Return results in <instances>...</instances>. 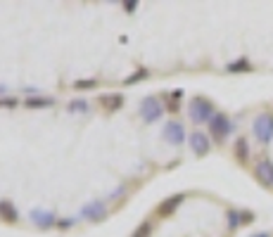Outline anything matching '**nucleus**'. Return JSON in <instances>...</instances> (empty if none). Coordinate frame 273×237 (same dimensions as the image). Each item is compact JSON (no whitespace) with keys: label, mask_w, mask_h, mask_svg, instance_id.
Masks as SVG:
<instances>
[{"label":"nucleus","mask_w":273,"mask_h":237,"mask_svg":"<svg viewBox=\"0 0 273 237\" xmlns=\"http://www.w3.org/2000/svg\"><path fill=\"white\" fill-rule=\"evenodd\" d=\"M188 117L192 118V123H209L214 114V105L205 100V97H192L190 105H188Z\"/></svg>","instance_id":"f257e3e1"},{"label":"nucleus","mask_w":273,"mask_h":237,"mask_svg":"<svg viewBox=\"0 0 273 237\" xmlns=\"http://www.w3.org/2000/svg\"><path fill=\"white\" fill-rule=\"evenodd\" d=\"M252 131L257 135L259 143H271L273 138V117L271 114H259L252 123Z\"/></svg>","instance_id":"f03ea898"},{"label":"nucleus","mask_w":273,"mask_h":237,"mask_svg":"<svg viewBox=\"0 0 273 237\" xmlns=\"http://www.w3.org/2000/svg\"><path fill=\"white\" fill-rule=\"evenodd\" d=\"M231 121H228V117H223V114H216V117L209 121V133H212V138L214 140H226L228 138V133H231Z\"/></svg>","instance_id":"7ed1b4c3"},{"label":"nucleus","mask_w":273,"mask_h":237,"mask_svg":"<svg viewBox=\"0 0 273 237\" xmlns=\"http://www.w3.org/2000/svg\"><path fill=\"white\" fill-rule=\"evenodd\" d=\"M162 114H164V105H159V100H157V97H148V100H143V105H140V117L145 118L148 123L157 121V118H162Z\"/></svg>","instance_id":"20e7f679"},{"label":"nucleus","mask_w":273,"mask_h":237,"mask_svg":"<svg viewBox=\"0 0 273 237\" xmlns=\"http://www.w3.org/2000/svg\"><path fill=\"white\" fill-rule=\"evenodd\" d=\"M164 138H166V143H171V145H181V143L185 140V128H183L178 121H169V123L164 126Z\"/></svg>","instance_id":"39448f33"},{"label":"nucleus","mask_w":273,"mask_h":237,"mask_svg":"<svg viewBox=\"0 0 273 237\" xmlns=\"http://www.w3.org/2000/svg\"><path fill=\"white\" fill-rule=\"evenodd\" d=\"M190 147H192V152H195L197 157H205L207 152H209V138H207L205 133L195 131L190 135Z\"/></svg>","instance_id":"423d86ee"},{"label":"nucleus","mask_w":273,"mask_h":237,"mask_svg":"<svg viewBox=\"0 0 273 237\" xmlns=\"http://www.w3.org/2000/svg\"><path fill=\"white\" fill-rule=\"evenodd\" d=\"M257 178L264 185H273V161L271 159H261L257 164Z\"/></svg>","instance_id":"0eeeda50"},{"label":"nucleus","mask_w":273,"mask_h":237,"mask_svg":"<svg viewBox=\"0 0 273 237\" xmlns=\"http://www.w3.org/2000/svg\"><path fill=\"white\" fill-rule=\"evenodd\" d=\"M81 213L86 218H91V221H102L107 209H105V202H93V204H86Z\"/></svg>","instance_id":"6e6552de"},{"label":"nucleus","mask_w":273,"mask_h":237,"mask_svg":"<svg viewBox=\"0 0 273 237\" xmlns=\"http://www.w3.org/2000/svg\"><path fill=\"white\" fill-rule=\"evenodd\" d=\"M31 221H33L36 225H41V228H48V225L55 223V216H53V211L33 209V211H31Z\"/></svg>","instance_id":"1a4fd4ad"},{"label":"nucleus","mask_w":273,"mask_h":237,"mask_svg":"<svg viewBox=\"0 0 273 237\" xmlns=\"http://www.w3.org/2000/svg\"><path fill=\"white\" fill-rule=\"evenodd\" d=\"M181 202H183V195H174L171 199H166V202H162V204L157 207V213H159V216H171Z\"/></svg>","instance_id":"9d476101"},{"label":"nucleus","mask_w":273,"mask_h":237,"mask_svg":"<svg viewBox=\"0 0 273 237\" xmlns=\"http://www.w3.org/2000/svg\"><path fill=\"white\" fill-rule=\"evenodd\" d=\"M0 218L5 221H17V209L10 199H0Z\"/></svg>","instance_id":"9b49d317"},{"label":"nucleus","mask_w":273,"mask_h":237,"mask_svg":"<svg viewBox=\"0 0 273 237\" xmlns=\"http://www.w3.org/2000/svg\"><path fill=\"white\" fill-rule=\"evenodd\" d=\"M235 157L240 164H245L247 159H249V147H247V140L245 138H240L238 143H235Z\"/></svg>","instance_id":"f8f14e48"},{"label":"nucleus","mask_w":273,"mask_h":237,"mask_svg":"<svg viewBox=\"0 0 273 237\" xmlns=\"http://www.w3.org/2000/svg\"><path fill=\"white\" fill-rule=\"evenodd\" d=\"M27 107H31V109H45V107H53V100L50 97H31V100H27Z\"/></svg>","instance_id":"ddd939ff"},{"label":"nucleus","mask_w":273,"mask_h":237,"mask_svg":"<svg viewBox=\"0 0 273 237\" xmlns=\"http://www.w3.org/2000/svg\"><path fill=\"white\" fill-rule=\"evenodd\" d=\"M102 102H105L107 107H112V109H119L121 102H123V97L119 95V92H117V95H105V97H102Z\"/></svg>","instance_id":"4468645a"},{"label":"nucleus","mask_w":273,"mask_h":237,"mask_svg":"<svg viewBox=\"0 0 273 237\" xmlns=\"http://www.w3.org/2000/svg\"><path fill=\"white\" fill-rule=\"evenodd\" d=\"M228 71H249V62L247 59H238V62L228 64Z\"/></svg>","instance_id":"2eb2a0df"},{"label":"nucleus","mask_w":273,"mask_h":237,"mask_svg":"<svg viewBox=\"0 0 273 237\" xmlns=\"http://www.w3.org/2000/svg\"><path fill=\"white\" fill-rule=\"evenodd\" d=\"M152 233V225L150 223H140L136 228V233H133V237H150Z\"/></svg>","instance_id":"dca6fc26"},{"label":"nucleus","mask_w":273,"mask_h":237,"mask_svg":"<svg viewBox=\"0 0 273 237\" xmlns=\"http://www.w3.org/2000/svg\"><path fill=\"white\" fill-rule=\"evenodd\" d=\"M238 223H243V213L228 211V228H238Z\"/></svg>","instance_id":"f3484780"},{"label":"nucleus","mask_w":273,"mask_h":237,"mask_svg":"<svg viewBox=\"0 0 273 237\" xmlns=\"http://www.w3.org/2000/svg\"><path fill=\"white\" fill-rule=\"evenodd\" d=\"M145 76H148V69H138L136 74H133V76H128V79L123 81V83H126V86H131V83H136V81H140V79H145Z\"/></svg>","instance_id":"a211bd4d"},{"label":"nucleus","mask_w":273,"mask_h":237,"mask_svg":"<svg viewBox=\"0 0 273 237\" xmlns=\"http://www.w3.org/2000/svg\"><path fill=\"white\" fill-rule=\"evenodd\" d=\"M74 88H79V90H86V88H95V81H76L74 83Z\"/></svg>","instance_id":"6ab92c4d"},{"label":"nucleus","mask_w":273,"mask_h":237,"mask_svg":"<svg viewBox=\"0 0 273 237\" xmlns=\"http://www.w3.org/2000/svg\"><path fill=\"white\" fill-rule=\"evenodd\" d=\"M69 109H76V112H83V109H86V102H81V100H79V102H71V105H69Z\"/></svg>","instance_id":"aec40b11"},{"label":"nucleus","mask_w":273,"mask_h":237,"mask_svg":"<svg viewBox=\"0 0 273 237\" xmlns=\"http://www.w3.org/2000/svg\"><path fill=\"white\" fill-rule=\"evenodd\" d=\"M14 105H17V100H10V97L0 100V107H14Z\"/></svg>","instance_id":"412c9836"},{"label":"nucleus","mask_w":273,"mask_h":237,"mask_svg":"<svg viewBox=\"0 0 273 237\" xmlns=\"http://www.w3.org/2000/svg\"><path fill=\"white\" fill-rule=\"evenodd\" d=\"M136 5H138L136 0H126V2H123V7H126L128 12H133V7H136Z\"/></svg>","instance_id":"4be33fe9"},{"label":"nucleus","mask_w":273,"mask_h":237,"mask_svg":"<svg viewBox=\"0 0 273 237\" xmlns=\"http://www.w3.org/2000/svg\"><path fill=\"white\" fill-rule=\"evenodd\" d=\"M252 237H271L269 233H257V235H252Z\"/></svg>","instance_id":"5701e85b"}]
</instances>
